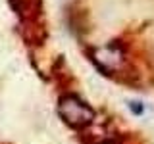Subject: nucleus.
<instances>
[{"label": "nucleus", "instance_id": "1", "mask_svg": "<svg viewBox=\"0 0 154 144\" xmlns=\"http://www.w3.org/2000/svg\"><path fill=\"white\" fill-rule=\"evenodd\" d=\"M58 113L66 125L73 129H83L94 121V110L77 94H64L58 102Z\"/></svg>", "mask_w": 154, "mask_h": 144}, {"label": "nucleus", "instance_id": "2", "mask_svg": "<svg viewBox=\"0 0 154 144\" xmlns=\"http://www.w3.org/2000/svg\"><path fill=\"white\" fill-rule=\"evenodd\" d=\"M93 56H94L93 60L96 62V65H98L106 75H108L110 71L122 67V64H123L122 50H118V48H114V46H106V48H100V50H94Z\"/></svg>", "mask_w": 154, "mask_h": 144}, {"label": "nucleus", "instance_id": "3", "mask_svg": "<svg viewBox=\"0 0 154 144\" xmlns=\"http://www.w3.org/2000/svg\"><path fill=\"white\" fill-rule=\"evenodd\" d=\"M129 108H131V112L135 115H139V113H143V106L139 104V102H129Z\"/></svg>", "mask_w": 154, "mask_h": 144}, {"label": "nucleus", "instance_id": "4", "mask_svg": "<svg viewBox=\"0 0 154 144\" xmlns=\"http://www.w3.org/2000/svg\"><path fill=\"white\" fill-rule=\"evenodd\" d=\"M102 144H114V142H102Z\"/></svg>", "mask_w": 154, "mask_h": 144}]
</instances>
